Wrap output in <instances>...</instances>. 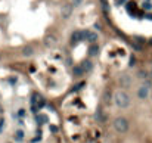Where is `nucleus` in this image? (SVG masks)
Returning a JSON list of instances; mask_svg holds the SVG:
<instances>
[{
  "label": "nucleus",
  "mask_w": 152,
  "mask_h": 143,
  "mask_svg": "<svg viewBox=\"0 0 152 143\" xmlns=\"http://www.w3.org/2000/svg\"><path fill=\"white\" fill-rule=\"evenodd\" d=\"M112 100L120 109H127L130 106V103H132L130 95L127 92H124V90H117V92H114Z\"/></svg>",
  "instance_id": "1"
},
{
  "label": "nucleus",
  "mask_w": 152,
  "mask_h": 143,
  "mask_svg": "<svg viewBox=\"0 0 152 143\" xmlns=\"http://www.w3.org/2000/svg\"><path fill=\"white\" fill-rule=\"evenodd\" d=\"M112 125H114V130L120 134L127 133L129 128H130V124H129L127 120H125V116H118V118H115L114 123H112Z\"/></svg>",
  "instance_id": "2"
},
{
  "label": "nucleus",
  "mask_w": 152,
  "mask_h": 143,
  "mask_svg": "<svg viewBox=\"0 0 152 143\" xmlns=\"http://www.w3.org/2000/svg\"><path fill=\"white\" fill-rule=\"evenodd\" d=\"M31 105H33V106H37L39 109H42V108H44V105H46V100L42 97V95L33 93V96H31Z\"/></svg>",
  "instance_id": "3"
},
{
  "label": "nucleus",
  "mask_w": 152,
  "mask_h": 143,
  "mask_svg": "<svg viewBox=\"0 0 152 143\" xmlns=\"http://www.w3.org/2000/svg\"><path fill=\"white\" fill-rule=\"evenodd\" d=\"M149 93H151V90H149V87H148L146 84L139 86L137 90H136V95H137L139 99H146V97L149 96Z\"/></svg>",
  "instance_id": "4"
},
{
  "label": "nucleus",
  "mask_w": 152,
  "mask_h": 143,
  "mask_svg": "<svg viewBox=\"0 0 152 143\" xmlns=\"http://www.w3.org/2000/svg\"><path fill=\"white\" fill-rule=\"evenodd\" d=\"M72 9H74V6H72L71 3H65V5H62V7H61V16L64 18V19L70 18V16L72 15Z\"/></svg>",
  "instance_id": "5"
},
{
  "label": "nucleus",
  "mask_w": 152,
  "mask_h": 143,
  "mask_svg": "<svg viewBox=\"0 0 152 143\" xmlns=\"http://www.w3.org/2000/svg\"><path fill=\"white\" fill-rule=\"evenodd\" d=\"M133 83V78H132V75L129 74H121L120 75V84L124 86V87H130Z\"/></svg>",
  "instance_id": "6"
},
{
  "label": "nucleus",
  "mask_w": 152,
  "mask_h": 143,
  "mask_svg": "<svg viewBox=\"0 0 152 143\" xmlns=\"http://www.w3.org/2000/svg\"><path fill=\"white\" fill-rule=\"evenodd\" d=\"M80 67H81V69L84 71V74H86V72H92V69H93V63H92L90 59H84V61H81Z\"/></svg>",
  "instance_id": "7"
},
{
  "label": "nucleus",
  "mask_w": 152,
  "mask_h": 143,
  "mask_svg": "<svg viewBox=\"0 0 152 143\" xmlns=\"http://www.w3.org/2000/svg\"><path fill=\"white\" fill-rule=\"evenodd\" d=\"M44 44L49 46V47L55 46V44H56V38H55L53 35H46V37H44Z\"/></svg>",
  "instance_id": "8"
},
{
  "label": "nucleus",
  "mask_w": 152,
  "mask_h": 143,
  "mask_svg": "<svg viewBox=\"0 0 152 143\" xmlns=\"http://www.w3.org/2000/svg\"><path fill=\"white\" fill-rule=\"evenodd\" d=\"M86 40H89L90 43H95L97 40V34L93 31H86Z\"/></svg>",
  "instance_id": "9"
},
{
  "label": "nucleus",
  "mask_w": 152,
  "mask_h": 143,
  "mask_svg": "<svg viewBox=\"0 0 152 143\" xmlns=\"http://www.w3.org/2000/svg\"><path fill=\"white\" fill-rule=\"evenodd\" d=\"M97 53H99V46L97 44H92L90 49H89V55L90 56H97Z\"/></svg>",
  "instance_id": "10"
},
{
  "label": "nucleus",
  "mask_w": 152,
  "mask_h": 143,
  "mask_svg": "<svg viewBox=\"0 0 152 143\" xmlns=\"http://www.w3.org/2000/svg\"><path fill=\"white\" fill-rule=\"evenodd\" d=\"M33 53H34V49L31 46H25L22 49V55L24 56H33Z\"/></svg>",
  "instance_id": "11"
},
{
  "label": "nucleus",
  "mask_w": 152,
  "mask_h": 143,
  "mask_svg": "<svg viewBox=\"0 0 152 143\" xmlns=\"http://www.w3.org/2000/svg\"><path fill=\"white\" fill-rule=\"evenodd\" d=\"M72 71H74V75H75V77H81V75L84 74V71L81 69V67H80V65H77V67H74V69H72Z\"/></svg>",
  "instance_id": "12"
},
{
  "label": "nucleus",
  "mask_w": 152,
  "mask_h": 143,
  "mask_svg": "<svg viewBox=\"0 0 152 143\" xmlns=\"http://www.w3.org/2000/svg\"><path fill=\"white\" fill-rule=\"evenodd\" d=\"M137 77H140V78H143V80H148L149 78V72L145 71V69H140L137 72Z\"/></svg>",
  "instance_id": "13"
},
{
  "label": "nucleus",
  "mask_w": 152,
  "mask_h": 143,
  "mask_svg": "<svg viewBox=\"0 0 152 143\" xmlns=\"http://www.w3.org/2000/svg\"><path fill=\"white\" fill-rule=\"evenodd\" d=\"M24 136H25V133H24V130H18V131L15 133V139H16L18 142H21V140L24 139Z\"/></svg>",
  "instance_id": "14"
},
{
  "label": "nucleus",
  "mask_w": 152,
  "mask_h": 143,
  "mask_svg": "<svg viewBox=\"0 0 152 143\" xmlns=\"http://www.w3.org/2000/svg\"><path fill=\"white\" fill-rule=\"evenodd\" d=\"M142 7H143L145 10H149V9H152V3H151V2H145V3L142 5Z\"/></svg>",
  "instance_id": "15"
},
{
  "label": "nucleus",
  "mask_w": 152,
  "mask_h": 143,
  "mask_svg": "<svg viewBox=\"0 0 152 143\" xmlns=\"http://www.w3.org/2000/svg\"><path fill=\"white\" fill-rule=\"evenodd\" d=\"M102 2V7L105 9V12H108L109 10V6H108V0H100Z\"/></svg>",
  "instance_id": "16"
},
{
  "label": "nucleus",
  "mask_w": 152,
  "mask_h": 143,
  "mask_svg": "<svg viewBox=\"0 0 152 143\" xmlns=\"http://www.w3.org/2000/svg\"><path fill=\"white\" fill-rule=\"evenodd\" d=\"M105 102H109L111 100V93H109V90H105V96H104Z\"/></svg>",
  "instance_id": "17"
},
{
  "label": "nucleus",
  "mask_w": 152,
  "mask_h": 143,
  "mask_svg": "<svg viewBox=\"0 0 152 143\" xmlns=\"http://www.w3.org/2000/svg\"><path fill=\"white\" fill-rule=\"evenodd\" d=\"M83 3V0H71V5L72 6H80Z\"/></svg>",
  "instance_id": "18"
},
{
  "label": "nucleus",
  "mask_w": 152,
  "mask_h": 143,
  "mask_svg": "<svg viewBox=\"0 0 152 143\" xmlns=\"http://www.w3.org/2000/svg\"><path fill=\"white\" fill-rule=\"evenodd\" d=\"M125 7H127V9L132 12V10H133V7H134V3H133V2H130V3H127V5H125Z\"/></svg>",
  "instance_id": "19"
},
{
  "label": "nucleus",
  "mask_w": 152,
  "mask_h": 143,
  "mask_svg": "<svg viewBox=\"0 0 152 143\" xmlns=\"http://www.w3.org/2000/svg\"><path fill=\"white\" fill-rule=\"evenodd\" d=\"M83 86H84V83H81V84H77V86H75V87L72 89V92H75V90H78V89H81Z\"/></svg>",
  "instance_id": "20"
},
{
  "label": "nucleus",
  "mask_w": 152,
  "mask_h": 143,
  "mask_svg": "<svg viewBox=\"0 0 152 143\" xmlns=\"http://www.w3.org/2000/svg\"><path fill=\"white\" fill-rule=\"evenodd\" d=\"M136 42H140V43H143V42H145V38H143V37H136Z\"/></svg>",
  "instance_id": "21"
},
{
  "label": "nucleus",
  "mask_w": 152,
  "mask_h": 143,
  "mask_svg": "<svg viewBox=\"0 0 152 143\" xmlns=\"http://www.w3.org/2000/svg\"><path fill=\"white\" fill-rule=\"evenodd\" d=\"M18 115H19V116H24V115H25V111H24V109H19Z\"/></svg>",
  "instance_id": "22"
},
{
  "label": "nucleus",
  "mask_w": 152,
  "mask_h": 143,
  "mask_svg": "<svg viewBox=\"0 0 152 143\" xmlns=\"http://www.w3.org/2000/svg\"><path fill=\"white\" fill-rule=\"evenodd\" d=\"M125 0H118V5H121V3H124Z\"/></svg>",
  "instance_id": "23"
},
{
  "label": "nucleus",
  "mask_w": 152,
  "mask_h": 143,
  "mask_svg": "<svg viewBox=\"0 0 152 143\" xmlns=\"http://www.w3.org/2000/svg\"><path fill=\"white\" fill-rule=\"evenodd\" d=\"M149 44H152V38H151V40H149Z\"/></svg>",
  "instance_id": "24"
}]
</instances>
